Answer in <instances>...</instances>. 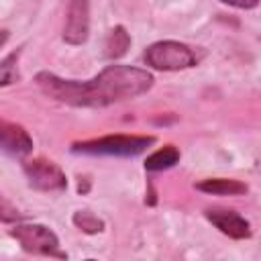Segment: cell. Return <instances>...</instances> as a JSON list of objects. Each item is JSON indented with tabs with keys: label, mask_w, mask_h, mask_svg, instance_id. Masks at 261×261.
<instances>
[{
	"label": "cell",
	"mask_w": 261,
	"mask_h": 261,
	"mask_svg": "<svg viewBox=\"0 0 261 261\" xmlns=\"http://www.w3.org/2000/svg\"><path fill=\"white\" fill-rule=\"evenodd\" d=\"M90 35V0H69L65 12L63 41L69 45H84Z\"/></svg>",
	"instance_id": "6"
},
{
	"label": "cell",
	"mask_w": 261,
	"mask_h": 261,
	"mask_svg": "<svg viewBox=\"0 0 261 261\" xmlns=\"http://www.w3.org/2000/svg\"><path fill=\"white\" fill-rule=\"evenodd\" d=\"M0 218H2V222H12V220H20L22 214H18V210L12 208L6 198H2V204H0Z\"/></svg>",
	"instance_id": "14"
},
{
	"label": "cell",
	"mask_w": 261,
	"mask_h": 261,
	"mask_svg": "<svg viewBox=\"0 0 261 261\" xmlns=\"http://www.w3.org/2000/svg\"><path fill=\"white\" fill-rule=\"evenodd\" d=\"M155 143V137L143 135H108L100 139L77 141L71 145V153L77 155H104V157H137Z\"/></svg>",
	"instance_id": "2"
},
{
	"label": "cell",
	"mask_w": 261,
	"mask_h": 261,
	"mask_svg": "<svg viewBox=\"0 0 261 261\" xmlns=\"http://www.w3.org/2000/svg\"><path fill=\"white\" fill-rule=\"evenodd\" d=\"M22 171L29 179V186L39 192H61L67 188V177L63 169L43 157L22 161Z\"/></svg>",
	"instance_id": "5"
},
{
	"label": "cell",
	"mask_w": 261,
	"mask_h": 261,
	"mask_svg": "<svg viewBox=\"0 0 261 261\" xmlns=\"http://www.w3.org/2000/svg\"><path fill=\"white\" fill-rule=\"evenodd\" d=\"M204 216L208 218V222H212L222 234H226L228 239L234 241H243L249 239L253 234L251 224L247 218H243L239 212L234 210H224V208H206Z\"/></svg>",
	"instance_id": "7"
},
{
	"label": "cell",
	"mask_w": 261,
	"mask_h": 261,
	"mask_svg": "<svg viewBox=\"0 0 261 261\" xmlns=\"http://www.w3.org/2000/svg\"><path fill=\"white\" fill-rule=\"evenodd\" d=\"M39 90L67 106L104 108L124 100H133L153 88V75L147 69L133 65H108L92 80H65L53 71L35 75Z\"/></svg>",
	"instance_id": "1"
},
{
	"label": "cell",
	"mask_w": 261,
	"mask_h": 261,
	"mask_svg": "<svg viewBox=\"0 0 261 261\" xmlns=\"http://www.w3.org/2000/svg\"><path fill=\"white\" fill-rule=\"evenodd\" d=\"M128 47H130V35L126 33V29L122 24H116L106 39V57L120 59L122 55H126Z\"/></svg>",
	"instance_id": "11"
},
{
	"label": "cell",
	"mask_w": 261,
	"mask_h": 261,
	"mask_svg": "<svg viewBox=\"0 0 261 261\" xmlns=\"http://www.w3.org/2000/svg\"><path fill=\"white\" fill-rule=\"evenodd\" d=\"M194 188L204 194H212V196H243L249 192L247 184L239 179H230V177H208V179L198 181Z\"/></svg>",
	"instance_id": "9"
},
{
	"label": "cell",
	"mask_w": 261,
	"mask_h": 261,
	"mask_svg": "<svg viewBox=\"0 0 261 261\" xmlns=\"http://www.w3.org/2000/svg\"><path fill=\"white\" fill-rule=\"evenodd\" d=\"M143 59L149 67L159 69V71H179V69H190L198 65L200 55L196 53L194 47L179 43V41H157L151 43Z\"/></svg>",
	"instance_id": "3"
},
{
	"label": "cell",
	"mask_w": 261,
	"mask_h": 261,
	"mask_svg": "<svg viewBox=\"0 0 261 261\" xmlns=\"http://www.w3.org/2000/svg\"><path fill=\"white\" fill-rule=\"evenodd\" d=\"M8 234L12 239H16L27 253L49 255V257H59V259L67 257L59 249L57 234L49 226H45V224H16L14 228L8 230Z\"/></svg>",
	"instance_id": "4"
},
{
	"label": "cell",
	"mask_w": 261,
	"mask_h": 261,
	"mask_svg": "<svg viewBox=\"0 0 261 261\" xmlns=\"http://www.w3.org/2000/svg\"><path fill=\"white\" fill-rule=\"evenodd\" d=\"M71 222H73L75 228H80V230L86 232V234H98V232L104 230V220L98 218L96 214L88 212V210H77V212H73Z\"/></svg>",
	"instance_id": "12"
},
{
	"label": "cell",
	"mask_w": 261,
	"mask_h": 261,
	"mask_svg": "<svg viewBox=\"0 0 261 261\" xmlns=\"http://www.w3.org/2000/svg\"><path fill=\"white\" fill-rule=\"evenodd\" d=\"M0 147L8 155L24 157L33 151V139L24 130V126H20L16 122L2 120L0 122Z\"/></svg>",
	"instance_id": "8"
},
{
	"label": "cell",
	"mask_w": 261,
	"mask_h": 261,
	"mask_svg": "<svg viewBox=\"0 0 261 261\" xmlns=\"http://www.w3.org/2000/svg\"><path fill=\"white\" fill-rule=\"evenodd\" d=\"M222 4H228L232 8H241V10H251L259 4V0H218Z\"/></svg>",
	"instance_id": "15"
},
{
	"label": "cell",
	"mask_w": 261,
	"mask_h": 261,
	"mask_svg": "<svg viewBox=\"0 0 261 261\" xmlns=\"http://www.w3.org/2000/svg\"><path fill=\"white\" fill-rule=\"evenodd\" d=\"M179 149L173 147V145H165L161 149H157L155 153H151L147 159H145V169L147 171H163V169H169L173 165L179 163Z\"/></svg>",
	"instance_id": "10"
},
{
	"label": "cell",
	"mask_w": 261,
	"mask_h": 261,
	"mask_svg": "<svg viewBox=\"0 0 261 261\" xmlns=\"http://www.w3.org/2000/svg\"><path fill=\"white\" fill-rule=\"evenodd\" d=\"M20 51H12L10 55H6L2 61H0V86L6 88L10 84H14L18 80V71H16V59H18Z\"/></svg>",
	"instance_id": "13"
}]
</instances>
